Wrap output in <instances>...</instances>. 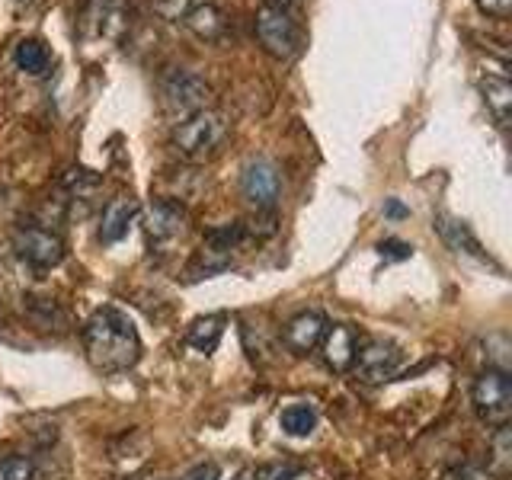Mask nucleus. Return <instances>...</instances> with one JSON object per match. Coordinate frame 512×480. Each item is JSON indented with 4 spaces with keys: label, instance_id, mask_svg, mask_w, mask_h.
Segmentation results:
<instances>
[{
    "label": "nucleus",
    "instance_id": "9b49d317",
    "mask_svg": "<svg viewBox=\"0 0 512 480\" xmlns=\"http://www.w3.org/2000/svg\"><path fill=\"white\" fill-rule=\"evenodd\" d=\"M186 228V208L173 199H157L151 208H148V218H144V231L160 244V240H170Z\"/></svg>",
    "mask_w": 512,
    "mask_h": 480
},
{
    "label": "nucleus",
    "instance_id": "a211bd4d",
    "mask_svg": "<svg viewBox=\"0 0 512 480\" xmlns=\"http://www.w3.org/2000/svg\"><path fill=\"white\" fill-rule=\"evenodd\" d=\"M16 68L39 77L48 71V64H52V55H48V48L39 42V39H23L20 45H16Z\"/></svg>",
    "mask_w": 512,
    "mask_h": 480
},
{
    "label": "nucleus",
    "instance_id": "39448f33",
    "mask_svg": "<svg viewBox=\"0 0 512 480\" xmlns=\"http://www.w3.org/2000/svg\"><path fill=\"white\" fill-rule=\"evenodd\" d=\"M13 247L26 263L39 266V269L58 266L64 260V253H68V250H64V240L58 234H52L48 228H36V224L16 231L13 234Z\"/></svg>",
    "mask_w": 512,
    "mask_h": 480
},
{
    "label": "nucleus",
    "instance_id": "423d86ee",
    "mask_svg": "<svg viewBox=\"0 0 512 480\" xmlns=\"http://www.w3.org/2000/svg\"><path fill=\"white\" fill-rule=\"evenodd\" d=\"M240 189H244V199H250L256 208H272L279 202V167L266 157H256L244 167V176H240Z\"/></svg>",
    "mask_w": 512,
    "mask_h": 480
},
{
    "label": "nucleus",
    "instance_id": "393cba45",
    "mask_svg": "<svg viewBox=\"0 0 512 480\" xmlns=\"http://www.w3.org/2000/svg\"><path fill=\"white\" fill-rule=\"evenodd\" d=\"M384 215H388V218H404V215H407V208L400 205L397 199H388V202H384Z\"/></svg>",
    "mask_w": 512,
    "mask_h": 480
},
{
    "label": "nucleus",
    "instance_id": "0eeeda50",
    "mask_svg": "<svg viewBox=\"0 0 512 480\" xmlns=\"http://www.w3.org/2000/svg\"><path fill=\"white\" fill-rule=\"evenodd\" d=\"M164 100L173 112H183V116H189V112L196 109H205V100H208V84L196 74V71H170L164 77Z\"/></svg>",
    "mask_w": 512,
    "mask_h": 480
},
{
    "label": "nucleus",
    "instance_id": "6ab92c4d",
    "mask_svg": "<svg viewBox=\"0 0 512 480\" xmlns=\"http://www.w3.org/2000/svg\"><path fill=\"white\" fill-rule=\"evenodd\" d=\"M301 471L298 461H266L253 471V480H295Z\"/></svg>",
    "mask_w": 512,
    "mask_h": 480
},
{
    "label": "nucleus",
    "instance_id": "f8f14e48",
    "mask_svg": "<svg viewBox=\"0 0 512 480\" xmlns=\"http://www.w3.org/2000/svg\"><path fill=\"white\" fill-rule=\"evenodd\" d=\"M138 218V202L128 199V196H119L112 199L106 208H103V221H100V240L103 244H119V240L128 234L132 228V221Z\"/></svg>",
    "mask_w": 512,
    "mask_h": 480
},
{
    "label": "nucleus",
    "instance_id": "f257e3e1",
    "mask_svg": "<svg viewBox=\"0 0 512 480\" xmlns=\"http://www.w3.org/2000/svg\"><path fill=\"white\" fill-rule=\"evenodd\" d=\"M84 346L100 372H128L141 359V336L116 308H100L84 327Z\"/></svg>",
    "mask_w": 512,
    "mask_h": 480
},
{
    "label": "nucleus",
    "instance_id": "dca6fc26",
    "mask_svg": "<svg viewBox=\"0 0 512 480\" xmlns=\"http://www.w3.org/2000/svg\"><path fill=\"white\" fill-rule=\"evenodd\" d=\"M480 93H484V103L487 109L496 116L500 125H509V106H512V87L506 77H487L480 84Z\"/></svg>",
    "mask_w": 512,
    "mask_h": 480
},
{
    "label": "nucleus",
    "instance_id": "ddd939ff",
    "mask_svg": "<svg viewBox=\"0 0 512 480\" xmlns=\"http://www.w3.org/2000/svg\"><path fill=\"white\" fill-rule=\"evenodd\" d=\"M183 23L196 32L199 39L205 42H215L224 36V26H228V20H224V13L215 7V4H196V7H189L183 13Z\"/></svg>",
    "mask_w": 512,
    "mask_h": 480
},
{
    "label": "nucleus",
    "instance_id": "4be33fe9",
    "mask_svg": "<svg viewBox=\"0 0 512 480\" xmlns=\"http://www.w3.org/2000/svg\"><path fill=\"white\" fill-rule=\"evenodd\" d=\"M180 480H221V471H218V464L202 461V464H196L192 471H186Z\"/></svg>",
    "mask_w": 512,
    "mask_h": 480
},
{
    "label": "nucleus",
    "instance_id": "7ed1b4c3",
    "mask_svg": "<svg viewBox=\"0 0 512 480\" xmlns=\"http://www.w3.org/2000/svg\"><path fill=\"white\" fill-rule=\"evenodd\" d=\"M471 400H474L477 416L487 426H496V429L509 426V416H512V378H509L506 368L487 365L484 372L474 378Z\"/></svg>",
    "mask_w": 512,
    "mask_h": 480
},
{
    "label": "nucleus",
    "instance_id": "a878e982",
    "mask_svg": "<svg viewBox=\"0 0 512 480\" xmlns=\"http://www.w3.org/2000/svg\"><path fill=\"white\" fill-rule=\"evenodd\" d=\"M292 4H295V0H269V7H279V10H288Z\"/></svg>",
    "mask_w": 512,
    "mask_h": 480
},
{
    "label": "nucleus",
    "instance_id": "aec40b11",
    "mask_svg": "<svg viewBox=\"0 0 512 480\" xmlns=\"http://www.w3.org/2000/svg\"><path fill=\"white\" fill-rule=\"evenodd\" d=\"M378 253L384 256V260H410L413 247L404 244V240H397V237H388V240H381V244H378Z\"/></svg>",
    "mask_w": 512,
    "mask_h": 480
},
{
    "label": "nucleus",
    "instance_id": "4468645a",
    "mask_svg": "<svg viewBox=\"0 0 512 480\" xmlns=\"http://www.w3.org/2000/svg\"><path fill=\"white\" fill-rule=\"evenodd\" d=\"M436 231L442 234V240L452 250H458V253H471V256H477V260H487V253L480 250V240L471 234V228L464 221H458V218H448V215H439L436 218Z\"/></svg>",
    "mask_w": 512,
    "mask_h": 480
},
{
    "label": "nucleus",
    "instance_id": "2eb2a0df",
    "mask_svg": "<svg viewBox=\"0 0 512 480\" xmlns=\"http://www.w3.org/2000/svg\"><path fill=\"white\" fill-rule=\"evenodd\" d=\"M224 314H205L199 320H192V327L186 330V346H192L196 352H215L221 336H224Z\"/></svg>",
    "mask_w": 512,
    "mask_h": 480
},
{
    "label": "nucleus",
    "instance_id": "b1692460",
    "mask_svg": "<svg viewBox=\"0 0 512 480\" xmlns=\"http://www.w3.org/2000/svg\"><path fill=\"white\" fill-rule=\"evenodd\" d=\"M445 480H493V477L484 474V471H477V468H455Z\"/></svg>",
    "mask_w": 512,
    "mask_h": 480
},
{
    "label": "nucleus",
    "instance_id": "f03ea898",
    "mask_svg": "<svg viewBox=\"0 0 512 480\" xmlns=\"http://www.w3.org/2000/svg\"><path fill=\"white\" fill-rule=\"evenodd\" d=\"M228 135V119L218 109H196L183 116L173 128V148L180 151L183 157L199 160L205 154H212L218 144Z\"/></svg>",
    "mask_w": 512,
    "mask_h": 480
},
{
    "label": "nucleus",
    "instance_id": "9d476101",
    "mask_svg": "<svg viewBox=\"0 0 512 480\" xmlns=\"http://www.w3.org/2000/svg\"><path fill=\"white\" fill-rule=\"evenodd\" d=\"M320 349H324V362L333 368V372H349L352 362H356V352H359L356 330L349 324L327 327L324 340H320Z\"/></svg>",
    "mask_w": 512,
    "mask_h": 480
},
{
    "label": "nucleus",
    "instance_id": "5701e85b",
    "mask_svg": "<svg viewBox=\"0 0 512 480\" xmlns=\"http://www.w3.org/2000/svg\"><path fill=\"white\" fill-rule=\"evenodd\" d=\"M474 4L490 16H506L512 10V0H474Z\"/></svg>",
    "mask_w": 512,
    "mask_h": 480
},
{
    "label": "nucleus",
    "instance_id": "1a4fd4ad",
    "mask_svg": "<svg viewBox=\"0 0 512 480\" xmlns=\"http://www.w3.org/2000/svg\"><path fill=\"white\" fill-rule=\"evenodd\" d=\"M327 333V317L320 311H301L298 317H292L285 324V333L282 340L285 346L295 352V356H308L311 349L320 346V340H324Z\"/></svg>",
    "mask_w": 512,
    "mask_h": 480
},
{
    "label": "nucleus",
    "instance_id": "f3484780",
    "mask_svg": "<svg viewBox=\"0 0 512 480\" xmlns=\"http://www.w3.org/2000/svg\"><path fill=\"white\" fill-rule=\"evenodd\" d=\"M279 423H282V429L288 432V436L304 439V436H311V432L317 429V410L311 404H304V400H298V404H288L279 413Z\"/></svg>",
    "mask_w": 512,
    "mask_h": 480
},
{
    "label": "nucleus",
    "instance_id": "412c9836",
    "mask_svg": "<svg viewBox=\"0 0 512 480\" xmlns=\"http://www.w3.org/2000/svg\"><path fill=\"white\" fill-rule=\"evenodd\" d=\"M4 480H32V461L29 458H7L4 461Z\"/></svg>",
    "mask_w": 512,
    "mask_h": 480
},
{
    "label": "nucleus",
    "instance_id": "20e7f679",
    "mask_svg": "<svg viewBox=\"0 0 512 480\" xmlns=\"http://www.w3.org/2000/svg\"><path fill=\"white\" fill-rule=\"evenodd\" d=\"M256 39L272 58H292L298 52V26L288 16V10L279 7H263L256 13Z\"/></svg>",
    "mask_w": 512,
    "mask_h": 480
},
{
    "label": "nucleus",
    "instance_id": "6e6552de",
    "mask_svg": "<svg viewBox=\"0 0 512 480\" xmlns=\"http://www.w3.org/2000/svg\"><path fill=\"white\" fill-rule=\"evenodd\" d=\"M400 349L394 343H384V340H372V343H365L359 352H356V372L362 381H384V378H391L397 375V368H400Z\"/></svg>",
    "mask_w": 512,
    "mask_h": 480
}]
</instances>
